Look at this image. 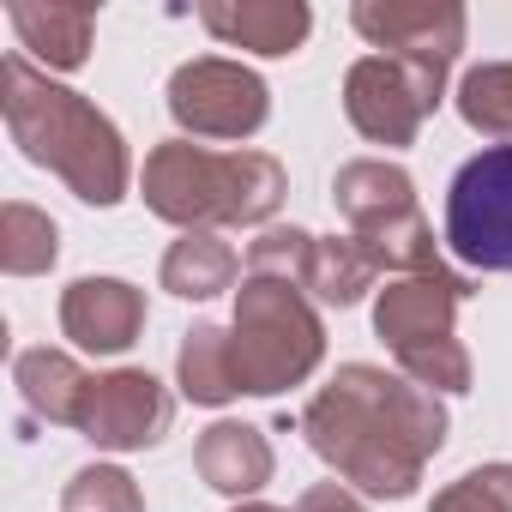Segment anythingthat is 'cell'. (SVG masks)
Masks as SVG:
<instances>
[{
    "mask_svg": "<svg viewBox=\"0 0 512 512\" xmlns=\"http://www.w3.org/2000/svg\"><path fill=\"white\" fill-rule=\"evenodd\" d=\"M19 43L49 67V73H79L91 61L97 37V7H37V0H13L7 7Z\"/></svg>",
    "mask_w": 512,
    "mask_h": 512,
    "instance_id": "16",
    "label": "cell"
},
{
    "mask_svg": "<svg viewBox=\"0 0 512 512\" xmlns=\"http://www.w3.org/2000/svg\"><path fill=\"white\" fill-rule=\"evenodd\" d=\"M350 25L380 55H398V61H410L416 73H428L440 85L452 79V67L464 55V31H470L458 0H356Z\"/></svg>",
    "mask_w": 512,
    "mask_h": 512,
    "instance_id": "10",
    "label": "cell"
},
{
    "mask_svg": "<svg viewBox=\"0 0 512 512\" xmlns=\"http://www.w3.org/2000/svg\"><path fill=\"white\" fill-rule=\"evenodd\" d=\"M338 217L350 223V235L374 253V266L392 278H416L440 266V247H434V223L416 205V181L410 169L386 163V157H356L338 169L332 181Z\"/></svg>",
    "mask_w": 512,
    "mask_h": 512,
    "instance_id": "6",
    "label": "cell"
},
{
    "mask_svg": "<svg viewBox=\"0 0 512 512\" xmlns=\"http://www.w3.org/2000/svg\"><path fill=\"white\" fill-rule=\"evenodd\" d=\"M13 386L25 398V410L37 422H55V428H79V410H85V392H91V374L67 356V350H19L13 356Z\"/></svg>",
    "mask_w": 512,
    "mask_h": 512,
    "instance_id": "15",
    "label": "cell"
},
{
    "mask_svg": "<svg viewBox=\"0 0 512 512\" xmlns=\"http://www.w3.org/2000/svg\"><path fill=\"white\" fill-rule=\"evenodd\" d=\"M0 115H7V133L13 145L61 175L73 187V199L85 205H121L127 199V181H133V157H127V139L121 127L79 91L55 85L43 67H31V55H7L0 61Z\"/></svg>",
    "mask_w": 512,
    "mask_h": 512,
    "instance_id": "2",
    "label": "cell"
},
{
    "mask_svg": "<svg viewBox=\"0 0 512 512\" xmlns=\"http://www.w3.org/2000/svg\"><path fill=\"white\" fill-rule=\"evenodd\" d=\"M193 470L205 476V488H217L229 500H247L272 482L278 458H272V440L253 422H211L193 446Z\"/></svg>",
    "mask_w": 512,
    "mask_h": 512,
    "instance_id": "14",
    "label": "cell"
},
{
    "mask_svg": "<svg viewBox=\"0 0 512 512\" xmlns=\"http://www.w3.org/2000/svg\"><path fill=\"white\" fill-rule=\"evenodd\" d=\"M175 422V398L157 374L145 368H115V374H91L85 410H79V434L103 452H145L169 434Z\"/></svg>",
    "mask_w": 512,
    "mask_h": 512,
    "instance_id": "11",
    "label": "cell"
},
{
    "mask_svg": "<svg viewBox=\"0 0 512 512\" xmlns=\"http://www.w3.org/2000/svg\"><path fill=\"white\" fill-rule=\"evenodd\" d=\"M235 272H241V260L217 229H187L163 253V290L181 302H211V296L235 290Z\"/></svg>",
    "mask_w": 512,
    "mask_h": 512,
    "instance_id": "17",
    "label": "cell"
},
{
    "mask_svg": "<svg viewBox=\"0 0 512 512\" xmlns=\"http://www.w3.org/2000/svg\"><path fill=\"white\" fill-rule=\"evenodd\" d=\"M229 512H284V506H266V500H241V506H229Z\"/></svg>",
    "mask_w": 512,
    "mask_h": 512,
    "instance_id": "25",
    "label": "cell"
},
{
    "mask_svg": "<svg viewBox=\"0 0 512 512\" xmlns=\"http://www.w3.org/2000/svg\"><path fill=\"white\" fill-rule=\"evenodd\" d=\"M380 266L374 253L344 229V235H314V260H308V296L320 308H356L374 290Z\"/></svg>",
    "mask_w": 512,
    "mask_h": 512,
    "instance_id": "18",
    "label": "cell"
},
{
    "mask_svg": "<svg viewBox=\"0 0 512 512\" xmlns=\"http://www.w3.org/2000/svg\"><path fill=\"white\" fill-rule=\"evenodd\" d=\"M199 25L223 43V49H247V55H296L314 31V13L302 0H205Z\"/></svg>",
    "mask_w": 512,
    "mask_h": 512,
    "instance_id": "13",
    "label": "cell"
},
{
    "mask_svg": "<svg viewBox=\"0 0 512 512\" xmlns=\"http://www.w3.org/2000/svg\"><path fill=\"white\" fill-rule=\"evenodd\" d=\"M169 115L187 139H253L272 115V91L253 67H241L229 55H199V61L175 67Z\"/></svg>",
    "mask_w": 512,
    "mask_h": 512,
    "instance_id": "8",
    "label": "cell"
},
{
    "mask_svg": "<svg viewBox=\"0 0 512 512\" xmlns=\"http://www.w3.org/2000/svg\"><path fill=\"white\" fill-rule=\"evenodd\" d=\"M476 296V278L452 272V266H434V272H416V278H392L374 302V338L398 356V374L428 386V392H470L476 368H470V350L452 338V320L458 308Z\"/></svg>",
    "mask_w": 512,
    "mask_h": 512,
    "instance_id": "5",
    "label": "cell"
},
{
    "mask_svg": "<svg viewBox=\"0 0 512 512\" xmlns=\"http://www.w3.org/2000/svg\"><path fill=\"white\" fill-rule=\"evenodd\" d=\"M229 362L247 398H278L326 362V320L302 278L241 272L235 320H229Z\"/></svg>",
    "mask_w": 512,
    "mask_h": 512,
    "instance_id": "4",
    "label": "cell"
},
{
    "mask_svg": "<svg viewBox=\"0 0 512 512\" xmlns=\"http://www.w3.org/2000/svg\"><path fill=\"white\" fill-rule=\"evenodd\" d=\"M61 260V223L25 199L0 205V272L13 278H43Z\"/></svg>",
    "mask_w": 512,
    "mask_h": 512,
    "instance_id": "20",
    "label": "cell"
},
{
    "mask_svg": "<svg viewBox=\"0 0 512 512\" xmlns=\"http://www.w3.org/2000/svg\"><path fill=\"white\" fill-rule=\"evenodd\" d=\"M302 440L362 494L410 500L422 488L428 458L446 446V404L440 392L386 374L374 362H344L296 416Z\"/></svg>",
    "mask_w": 512,
    "mask_h": 512,
    "instance_id": "1",
    "label": "cell"
},
{
    "mask_svg": "<svg viewBox=\"0 0 512 512\" xmlns=\"http://www.w3.org/2000/svg\"><path fill=\"white\" fill-rule=\"evenodd\" d=\"M440 97H446V85L416 73L398 55H362L344 73V115H350V127L368 145H386V151L416 145V133L440 109Z\"/></svg>",
    "mask_w": 512,
    "mask_h": 512,
    "instance_id": "9",
    "label": "cell"
},
{
    "mask_svg": "<svg viewBox=\"0 0 512 512\" xmlns=\"http://www.w3.org/2000/svg\"><path fill=\"white\" fill-rule=\"evenodd\" d=\"M175 380H181V392H187L193 404H205V410H223L229 398H241V386H235V362H229V326L199 320V326L181 338Z\"/></svg>",
    "mask_w": 512,
    "mask_h": 512,
    "instance_id": "19",
    "label": "cell"
},
{
    "mask_svg": "<svg viewBox=\"0 0 512 512\" xmlns=\"http://www.w3.org/2000/svg\"><path fill=\"white\" fill-rule=\"evenodd\" d=\"M458 115L482 139L512 145V61H482L458 79Z\"/></svg>",
    "mask_w": 512,
    "mask_h": 512,
    "instance_id": "21",
    "label": "cell"
},
{
    "mask_svg": "<svg viewBox=\"0 0 512 512\" xmlns=\"http://www.w3.org/2000/svg\"><path fill=\"white\" fill-rule=\"evenodd\" d=\"M145 211L187 229H253L272 223L290 193V175L272 151H205L193 139H163L139 175Z\"/></svg>",
    "mask_w": 512,
    "mask_h": 512,
    "instance_id": "3",
    "label": "cell"
},
{
    "mask_svg": "<svg viewBox=\"0 0 512 512\" xmlns=\"http://www.w3.org/2000/svg\"><path fill=\"white\" fill-rule=\"evenodd\" d=\"M428 512H512V464H476L434 494Z\"/></svg>",
    "mask_w": 512,
    "mask_h": 512,
    "instance_id": "23",
    "label": "cell"
},
{
    "mask_svg": "<svg viewBox=\"0 0 512 512\" xmlns=\"http://www.w3.org/2000/svg\"><path fill=\"white\" fill-rule=\"evenodd\" d=\"M446 241L470 272H512V145H488L452 175Z\"/></svg>",
    "mask_w": 512,
    "mask_h": 512,
    "instance_id": "7",
    "label": "cell"
},
{
    "mask_svg": "<svg viewBox=\"0 0 512 512\" xmlns=\"http://www.w3.org/2000/svg\"><path fill=\"white\" fill-rule=\"evenodd\" d=\"M296 512H362V500H356L344 482H314V488L296 500Z\"/></svg>",
    "mask_w": 512,
    "mask_h": 512,
    "instance_id": "24",
    "label": "cell"
},
{
    "mask_svg": "<svg viewBox=\"0 0 512 512\" xmlns=\"http://www.w3.org/2000/svg\"><path fill=\"white\" fill-rule=\"evenodd\" d=\"M61 512H145V494L121 464H85L67 476Z\"/></svg>",
    "mask_w": 512,
    "mask_h": 512,
    "instance_id": "22",
    "label": "cell"
},
{
    "mask_svg": "<svg viewBox=\"0 0 512 512\" xmlns=\"http://www.w3.org/2000/svg\"><path fill=\"white\" fill-rule=\"evenodd\" d=\"M61 332L91 356H121L145 332V290L127 278H79L61 290Z\"/></svg>",
    "mask_w": 512,
    "mask_h": 512,
    "instance_id": "12",
    "label": "cell"
}]
</instances>
